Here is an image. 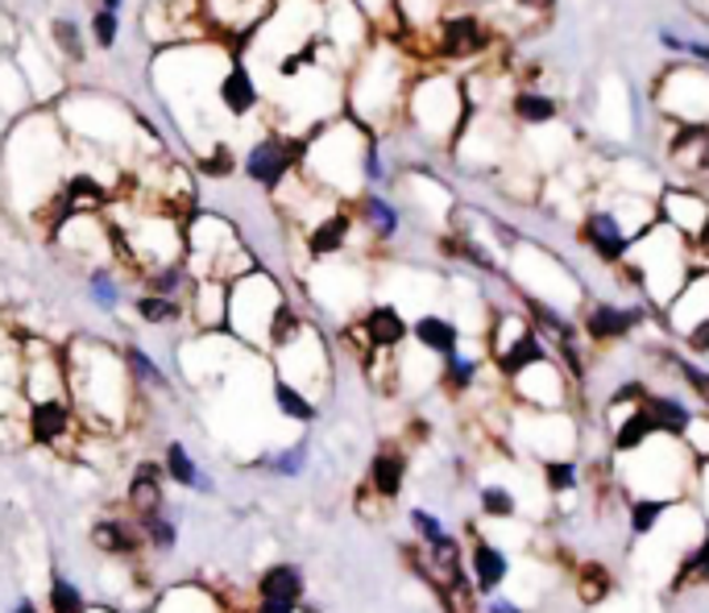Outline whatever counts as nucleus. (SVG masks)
<instances>
[{
	"mask_svg": "<svg viewBox=\"0 0 709 613\" xmlns=\"http://www.w3.org/2000/svg\"><path fill=\"white\" fill-rule=\"evenodd\" d=\"M67 369V394L79 410V423L88 427H117L125 419L129 402H133V378H129L125 353L117 357L109 345L95 340H75L63 353Z\"/></svg>",
	"mask_w": 709,
	"mask_h": 613,
	"instance_id": "nucleus-1",
	"label": "nucleus"
},
{
	"mask_svg": "<svg viewBox=\"0 0 709 613\" xmlns=\"http://www.w3.org/2000/svg\"><path fill=\"white\" fill-rule=\"evenodd\" d=\"M369 129L357 116H336L324 121L315 137L303 142L300 174L320 187L324 195H353L365 183V150H369Z\"/></svg>",
	"mask_w": 709,
	"mask_h": 613,
	"instance_id": "nucleus-2",
	"label": "nucleus"
},
{
	"mask_svg": "<svg viewBox=\"0 0 709 613\" xmlns=\"http://www.w3.org/2000/svg\"><path fill=\"white\" fill-rule=\"evenodd\" d=\"M618 266H627L639 278L647 299L664 311L668 303L677 299L680 286L689 283V274H693L689 236H680L677 228H668L664 221L647 224L639 236H630V249Z\"/></svg>",
	"mask_w": 709,
	"mask_h": 613,
	"instance_id": "nucleus-3",
	"label": "nucleus"
},
{
	"mask_svg": "<svg viewBox=\"0 0 709 613\" xmlns=\"http://www.w3.org/2000/svg\"><path fill=\"white\" fill-rule=\"evenodd\" d=\"M407 63H403V50L394 42H378V47L362 50V63H357V79L348 83V104L353 116L365 129L386 125L394 112H403L407 104Z\"/></svg>",
	"mask_w": 709,
	"mask_h": 613,
	"instance_id": "nucleus-4",
	"label": "nucleus"
},
{
	"mask_svg": "<svg viewBox=\"0 0 709 613\" xmlns=\"http://www.w3.org/2000/svg\"><path fill=\"white\" fill-rule=\"evenodd\" d=\"M286 315L291 311H286V299H283V290H278V283H274L270 274H262L257 266L245 269L241 278L229 283L224 328L233 331V336H241L245 345L270 348Z\"/></svg>",
	"mask_w": 709,
	"mask_h": 613,
	"instance_id": "nucleus-5",
	"label": "nucleus"
},
{
	"mask_svg": "<svg viewBox=\"0 0 709 613\" xmlns=\"http://www.w3.org/2000/svg\"><path fill=\"white\" fill-rule=\"evenodd\" d=\"M407 121L415 125V133L432 145H453L460 137V129L469 121V100L460 79L453 75H424L411 79L407 88Z\"/></svg>",
	"mask_w": 709,
	"mask_h": 613,
	"instance_id": "nucleus-6",
	"label": "nucleus"
},
{
	"mask_svg": "<svg viewBox=\"0 0 709 613\" xmlns=\"http://www.w3.org/2000/svg\"><path fill=\"white\" fill-rule=\"evenodd\" d=\"M183 241H188L191 266H195L200 278H221V283H233V278L245 274L241 266H233V257L236 262H253L250 253H245V245H241V236H236L233 224L221 221V216H212V212H195V216L188 221Z\"/></svg>",
	"mask_w": 709,
	"mask_h": 613,
	"instance_id": "nucleus-7",
	"label": "nucleus"
},
{
	"mask_svg": "<svg viewBox=\"0 0 709 613\" xmlns=\"http://www.w3.org/2000/svg\"><path fill=\"white\" fill-rule=\"evenodd\" d=\"M651 104L668 125H709V67L693 59L668 67L651 88Z\"/></svg>",
	"mask_w": 709,
	"mask_h": 613,
	"instance_id": "nucleus-8",
	"label": "nucleus"
},
{
	"mask_svg": "<svg viewBox=\"0 0 709 613\" xmlns=\"http://www.w3.org/2000/svg\"><path fill=\"white\" fill-rule=\"evenodd\" d=\"M112 241H117V245H129L133 266L145 269V274L162 266H179V257L188 249L183 224L171 221L166 212H138V216H133V228L112 224Z\"/></svg>",
	"mask_w": 709,
	"mask_h": 613,
	"instance_id": "nucleus-9",
	"label": "nucleus"
},
{
	"mask_svg": "<svg viewBox=\"0 0 709 613\" xmlns=\"http://www.w3.org/2000/svg\"><path fill=\"white\" fill-rule=\"evenodd\" d=\"M300 154H303V142L300 137H286V133H266V137H257L250 145V154H245V178L257 183V187L266 191H278L283 183H291V174L300 171Z\"/></svg>",
	"mask_w": 709,
	"mask_h": 613,
	"instance_id": "nucleus-10",
	"label": "nucleus"
},
{
	"mask_svg": "<svg viewBox=\"0 0 709 613\" xmlns=\"http://www.w3.org/2000/svg\"><path fill=\"white\" fill-rule=\"evenodd\" d=\"M79 410L71 394H54V398H33L26 407V436L42 448H67L75 440Z\"/></svg>",
	"mask_w": 709,
	"mask_h": 613,
	"instance_id": "nucleus-11",
	"label": "nucleus"
},
{
	"mask_svg": "<svg viewBox=\"0 0 709 613\" xmlns=\"http://www.w3.org/2000/svg\"><path fill=\"white\" fill-rule=\"evenodd\" d=\"M656 216H660L668 228H677L680 236L693 241L701 233V224L709 221V195L697 183H668L656 195Z\"/></svg>",
	"mask_w": 709,
	"mask_h": 613,
	"instance_id": "nucleus-12",
	"label": "nucleus"
},
{
	"mask_svg": "<svg viewBox=\"0 0 709 613\" xmlns=\"http://www.w3.org/2000/svg\"><path fill=\"white\" fill-rule=\"evenodd\" d=\"M577 236L585 241V249L594 253L598 262H606V266H618L630 249V233L618 224V216L606 204L585 207L581 221H577Z\"/></svg>",
	"mask_w": 709,
	"mask_h": 613,
	"instance_id": "nucleus-13",
	"label": "nucleus"
},
{
	"mask_svg": "<svg viewBox=\"0 0 709 613\" xmlns=\"http://www.w3.org/2000/svg\"><path fill=\"white\" fill-rule=\"evenodd\" d=\"M432 47L440 59H482L489 47V25L477 13H444L432 33Z\"/></svg>",
	"mask_w": 709,
	"mask_h": 613,
	"instance_id": "nucleus-14",
	"label": "nucleus"
},
{
	"mask_svg": "<svg viewBox=\"0 0 709 613\" xmlns=\"http://www.w3.org/2000/svg\"><path fill=\"white\" fill-rule=\"evenodd\" d=\"M324 33H328L324 50L362 54L369 47V17L357 0H324Z\"/></svg>",
	"mask_w": 709,
	"mask_h": 613,
	"instance_id": "nucleus-15",
	"label": "nucleus"
},
{
	"mask_svg": "<svg viewBox=\"0 0 709 613\" xmlns=\"http://www.w3.org/2000/svg\"><path fill=\"white\" fill-rule=\"evenodd\" d=\"M216 104L229 121H250L253 112L262 109V88H257V79H253L250 63L245 59H229L216 79Z\"/></svg>",
	"mask_w": 709,
	"mask_h": 613,
	"instance_id": "nucleus-16",
	"label": "nucleus"
},
{
	"mask_svg": "<svg viewBox=\"0 0 709 613\" xmlns=\"http://www.w3.org/2000/svg\"><path fill=\"white\" fill-rule=\"evenodd\" d=\"M510 386L519 390L523 402H531L536 410H560L568 402V374L551 357L527 365L523 374L510 378Z\"/></svg>",
	"mask_w": 709,
	"mask_h": 613,
	"instance_id": "nucleus-17",
	"label": "nucleus"
},
{
	"mask_svg": "<svg viewBox=\"0 0 709 613\" xmlns=\"http://www.w3.org/2000/svg\"><path fill=\"white\" fill-rule=\"evenodd\" d=\"M353 224H357V216H353L348 207L341 204L324 207V212L307 224V233H303L307 253H312V257H336V253H345L348 236H353Z\"/></svg>",
	"mask_w": 709,
	"mask_h": 613,
	"instance_id": "nucleus-18",
	"label": "nucleus"
},
{
	"mask_svg": "<svg viewBox=\"0 0 709 613\" xmlns=\"http://www.w3.org/2000/svg\"><path fill=\"white\" fill-rule=\"evenodd\" d=\"M647 319L644 307H615V303H598L589 307L581 319V331L594 340V345H615V340H627L630 331Z\"/></svg>",
	"mask_w": 709,
	"mask_h": 613,
	"instance_id": "nucleus-19",
	"label": "nucleus"
},
{
	"mask_svg": "<svg viewBox=\"0 0 709 613\" xmlns=\"http://www.w3.org/2000/svg\"><path fill=\"white\" fill-rule=\"evenodd\" d=\"M357 331H362V340H365V348H369V353H394V348H398L411 336V324L403 319V311H398V307H391V303H378V307H369V311L362 315Z\"/></svg>",
	"mask_w": 709,
	"mask_h": 613,
	"instance_id": "nucleus-20",
	"label": "nucleus"
},
{
	"mask_svg": "<svg viewBox=\"0 0 709 613\" xmlns=\"http://www.w3.org/2000/svg\"><path fill=\"white\" fill-rule=\"evenodd\" d=\"M506 116L523 129H544V125H556L560 121V100L548 95L544 88H510L506 95Z\"/></svg>",
	"mask_w": 709,
	"mask_h": 613,
	"instance_id": "nucleus-21",
	"label": "nucleus"
},
{
	"mask_svg": "<svg viewBox=\"0 0 709 613\" xmlns=\"http://www.w3.org/2000/svg\"><path fill=\"white\" fill-rule=\"evenodd\" d=\"M664 315H668V324H672L677 336L685 328L701 324V319H709V269H693L689 283L677 290V299L664 307Z\"/></svg>",
	"mask_w": 709,
	"mask_h": 613,
	"instance_id": "nucleus-22",
	"label": "nucleus"
},
{
	"mask_svg": "<svg viewBox=\"0 0 709 613\" xmlns=\"http://www.w3.org/2000/svg\"><path fill=\"white\" fill-rule=\"evenodd\" d=\"M411 336H415V345L432 353V357H448V353H457L460 348V328L457 319H448L440 311H424L415 324H411Z\"/></svg>",
	"mask_w": 709,
	"mask_h": 613,
	"instance_id": "nucleus-23",
	"label": "nucleus"
},
{
	"mask_svg": "<svg viewBox=\"0 0 709 613\" xmlns=\"http://www.w3.org/2000/svg\"><path fill=\"white\" fill-rule=\"evenodd\" d=\"M391 13L403 38H432L444 21V0H391Z\"/></svg>",
	"mask_w": 709,
	"mask_h": 613,
	"instance_id": "nucleus-24",
	"label": "nucleus"
},
{
	"mask_svg": "<svg viewBox=\"0 0 709 613\" xmlns=\"http://www.w3.org/2000/svg\"><path fill=\"white\" fill-rule=\"evenodd\" d=\"M469 568H473V584H477V593H498V584L506 581V572H510V560H506L503 548H494V543H473L469 551Z\"/></svg>",
	"mask_w": 709,
	"mask_h": 613,
	"instance_id": "nucleus-25",
	"label": "nucleus"
},
{
	"mask_svg": "<svg viewBox=\"0 0 709 613\" xmlns=\"http://www.w3.org/2000/svg\"><path fill=\"white\" fill-rule=\"evenodd\" d=\"M544 357H551V353H548V345H544V336L531 328V331H523L515 345H506L503 353H494V365H498V374L510 381L515 374H523L527 365L544 361Z\"/></svg>",
	"mask_w": 709,
	"mask_h": 613,
	"instance_id": "nucleus-26",
	"label": "nucleus"
},
{
	"mask_svg": "<svg viewBox=\"0 0 709 613\" xmlns=\"http://www.w3.org/2000/svg\"><path fill=\"white\" fill-rule=\"evenodd\" d=\"M224 307H229V283H221V278H195V299H191L195 324L200 328H224Z\"/></svg>",
	"mask_w": 709,
	"mask_h": 613,
	"instance_id": "nucleus-27",
	"label": "nucleus"
},
{
	"mask_svg": "<svg viewBox=\"0 0 709 613\" xmlns=\"http://www.w3.org/2000/svg\"><path fill=\"white\" fill-rule=\"evenodd\" d=\"M403 481H407V457L398 448H382L378 457L369 460V489L378 498H398Z\"/></svg>",
	"mask_w": 709,
	"mask_h": 613,
	"instance_id": "nucleus-28",
	"label": "nucleus"
},
{
	"mask_svg": "<svg viewBox=\"0 0 709 613\" xmlns=\"http://www.w3.org/2000/svg\"><path fill=\"white\" fill-rule=\"evenodd\" d=\"M644 410L651 415V423H656V431L660 436H685V427H689V419H693V410L685 407L680 398H672V394H644Z\"/></svg>",
	"mask_w": 709,
	"mask_h": 613,
	"instance_id": "nucleus-29",
	"label": "nucleus"
},
{
	"mask_svg": "<svg viewBox=\"0 0 709 613\" xmlns=\"http://www.w3.org/2000/svg\"><path fill=\"white\" fill-rule=\"evenodd\" d=\"M129 505H133V514H138V519L162 510V469H158V464H138V469H133V481H129Z\"/></svg>",
	"mask_w": 709,
	"mask_h": 613,
	"instance_id": "nucleus-30",
	"label": "nucleus"
},
{
	"mask_svg": "<svg viewBox=\"0 0 709 613\" xmlns=\"http://www.w3.org/2000/svg\"><path fill=\"white\" fill-rule=\"evenodd\" d=\"M92 543L104 551V555H138L142 531H133V527L121 519H100L92 527Z\"/></svg>",
	"mask_w": 709,
	"mask_h": 613,
	"instance_id": "nucleus-31",
	"label": "nucleus"
},
{
	"mask_svg": "<svg viewBox=\"0 0 709 613\" xmlns=\"http://www.w3.org/2000/svg\"><path fill=\"white\" fill-rule=\"evenodd\" d=\"M357 216H362V224L378 236V241H391V236L398 233V207H394L391 200H382L378 191H365L362 200H357Z\"/></svg>",
	"mask_w": 709,
	"mask_h": 613,
	"instance_id": "nucleus-32",
	"label": "nucleus"
},
{
	"mask_svg": "<svg viewBox=\"0 0 709 613\" xmlns=\"http://www.w3.org/2000/svg\"><path fill=\"white\" fill-rule=\"evenodd\" d=\"M257 597H278V601H295L303 597V572L295 564H274L262 572L257 581Z\"/></svg>",
	"mask_w": 709,
	"mask_h": 613,
	"instance_id": "nucleus-33",
	"label": "nucleus"
},
{
	"mask_svg": "<svg viewBox=\"0 0 709 613\" xmlns=\"http://www.w3.org/2000/svg\"><path fill=\"white\" fill-rule=\"evenodd\" d=\"M274 407L283 410L286 419H295V423H312L315 415V402L307 398V390H300L295 381H286V378H274Z\"/></svg>",
	"mask_w": 709,
	"mask_h": 613,
	"instance_id": "nucleus-34",
	"label": "nucleus"
},
{
	"mask_svg": "<svg viewBox=\"0 0 709 613\" xmlns=\"http://www.w3.org/2000/svg\"><path fill=\"white\" fill-rule=\"evenodd\" d=\"M668 510H672V498H647V493H639V498L630 502V535L635 539L651 535Z\"/></svg>",
	"mask_w": 709,
	"mask_h": 613,
	"instance_id": "nucleus-35",
	"label": "nucleus"
},
{
	"mask_svg": "<svg viewBox=\"0 0 709 613\" xmlns=\"http://www.w3.org/2000/svg\"><path fill=\"white\" fill-rule=\"evenodd\" d=\"M162 472L171 477L174 486H188V489H200V477H204V472H200V464H195V460L188 457V448H183L179 440L166 443V457H162Z\"/></svg>",
	"mask_w": 709,
	"mask_h": 613,
	"instance_id": "nucleus-36",
	"label": "nucleus"
},
{
	"mask_svg": "<svg viewBox=\"0 0 709 613\" xmlns=\"http://www.w3.org/2000/svg\"><path fill=\"white\" fill-rule=\"evenodd\" d=\"M444 361V369H440V378H444V386L453 394H460V390H473V381H477V374H482V361L477 357H465V353H448V357H440Z\"/></svg>",
	"mask_w": 709,
	"mask_h": 613,
	"instance_id": "nucleus-37",
	"label": "nucleus"
},
{
	"mask_svg": "<svg viewBox=\"0 0 709 613\" xmlns=\"http://www.w3.org/2000/svg\"><path fill=\"white\" fill-rule=\"evenodd\" d=\"M544 486L548 493H573L581 489V469L573 457H548L544 460Z\"/></svg>",
	"mask_w": 709,
	"mask_h": 613,
	"instance_id": "nucleus-38",
	"label": "nucleus"
},
{
	"mask_svg": "<svg viewBox=\"0 0 709 613\" xmlns=\"http://www.w3.org/2000/svg\"><path fill=\"white\" fill-rule=\"evenodd\" d=\"M125 365H129V378H133V386H150V390H166V374L158 369L150 357H145V348L129 345L125 348Z\"/></svg>",
	"mask_w": 709,
	"mask_h": 613,
	"instance_id": "nucleus-39",
	"label": "nucleus"
},
{
	"mask_svg": "<svg viewBox=\"0 0 709 613\" xmlns=\"http://www.w3.org/2000/svg\"><path fill=\"white\" fill-rule=\"evenodd\" d=\"M133 311H138L142 324H154L158 328V324H174L183 307H179V299H166V295H154V290H150V295H142V299L133 303Z\"/></svg>",
	"mask_w": 709,
	"mask_h": 613,
	"instance_id": "nucleus-40",
	"label": "nucleus"
},
{
	"mask_svg": "<svg viewBox=\"0 0 709 613\" xmlns=\"http://www.w3.org/2000/svg\"><path fill=\"white\" fill-rule=\"evenodd\" d=\"M138 531H142L145 539H150V548L154 551H171L174 543H179V531H174V522L158 510V514H145V519H138Z\"/></svg>",
	"mask_w": 709,
	"mask_h": 613,
	"instance_id": "nucleus-41",
	"label": "nucleus"
},
{
	"mask_svg": "<svg viewBox=\"0 0 709 613\" xmlns=\"http://www.w3.org/2000/svg\"><path fill=\"white\" fill-rule=\"evenodd\" d=\"M515 510H519V502L506 486H482V514L486 519H515Z\"/></svg>",
	"mask_w": 709,
	"mask_h": 613,
	"instance_id": "nucleus-42",
	"label": "nucleus"
},
{
	"mask_svg": "<svg viewBox=\"0 0 709 613\" xmlns=\"http://www.w3.org/2000/svg\"><path fill=\"white\" fill-rule=\"evenodd\" d=\"M50 613H88V601H83V593L71 581L54 576L50 581Z\"/></svg>",
	"mask_w": 709,
	"mask_h": 613,
	"instance_id": "nucleus-43",
	"label": "nucleus"
},
{
	"mask_svg": "<svg viewBox=\"0 0 709 613\" xmlns=\"http://www.w3.org/2000/svg\"><path fill=\"white\" fill-rule=\"evenodd\" d=\"M92 38H95V47L100 50H112L117 47V38H121V17L100 4V9L92 13Z\"/></svg>",
	"mask_w": 709,
	"mask_h": 613,
	"instance_id": "nucleus-44",
	"label": "nucleus"
},
{
	"mask_svg": "<svg viewBox=\"0 0 709 613\" xmlns=\"http://www.w3.org/2000/svg\"><path fill=\"white\" fill-rule=\"evenodd\" d=\"M54 50H59L63 59H71V63H79V59H83V38H79L75 21H67V17H59V21H54Z\"/></svg>",
	"mask_w": 709,
	"mask_h": 613,
	"instance_id": "nucleus-45",
	"label": "nucleus"
},
{
	"mask_svg": "<svg viewBox=\"0 0 709 613\" xmlns=\"http://www.w3.org/2000/svg\"><path fill=\"white\" fill-rule=\"evenodd\" d=\"M270 472H278V477H300L303 469H307V448L303 443H291L286 452H278V457H266L262 460Z\"/></svg>",
	"mask_w": 709,
	"mask_h": 613,
	"instance_id": "nucleus-46",
	"label": "nucleus"
},
{
	"mask_svg": "<svg viewBox=\"0 0 709 613\" xmlns=\"http://www.w3.org/2000/svg\"><path fill=\"white\" fill-rule=\"evenodd\" d=\"M660 42L672 54H680V59H693V63H701V67H709V42H693V38H677V33H668L664 30L660 33Z\"/></svg>",
	"mask_w": 709,
	"mask_h": 613,
	"instance_id": "nucleus-47",
	"label": "nucleus"
},
{
	"mask_svg": "<svg viewBox=\"0 0 709 613\" xmlns=\"http://www.w3.org/2000/svg\"><path fill=\"white\" fill-rule=\"evenodd\" d=\"M88 295H92V303H100L104 311H112V307L121 303V290H117L112 274H104V269H92V278H88Z\"/></svg>",
	"mask_w": 709,
	"mask_h": 613,
	"instance_id": "nucleus-48",
	"label": "nucleus"
},
{
	"mask_svg": "<svg viewBox=\"0 0 709 613\" xmlns=\"http://www.w3.org/2000/svg\"><path fill=\"white\" fill-rule=\"evenodd\" d=\"M677 374L685 381H689V390L697 394V402L709 410V369H701V365L685 361V357H677Z\"/></svg>",
	"mask_w": 709,
	"mask_h": 613,
	"instance_id": "nucleus-49",
	"label": "nucleus"
},
{
	"mask_svg": "<svg viewBox=\"0 0 709 613\" xmlns=\"http://www.w3.org/2000/svg\"><path fill=\"white\" fill-rule=\"evenodd\" d=\"M411 527L419 531V539H424L427 548H432V543H444V539H448V531H444V522L436 519V514H427V510H411Z\"/></svg>",
	"mask_w": 709,
	"mask_h": 613,
	"instance_id": "nucleus-50",
	"label": "nucleus"
},
{
	"mask_svg": "<svg viewBox=\"0 0 709 613\" xmlns=\"http://www.w3.org/2000/svg\"><path fill=\"white\" fill-rule=\"evenodd\" d=\"M680 340H685V348H689L693 357H709V319H701L693 328H685L680 331Z\"/></svg>",
	"mask_w": 709,
	"mask_h": 613,
	"instance_id": "nucleus-51",
	"label": "nucleus"
},
{
	"mask_svg": "<svg viewBox=\"0 0 709 613\" xmlns=\"http://www.w3.org/2000/svg\"><path fill=\"white\" fill-rule=\"evenodd\" d=\"M589 572V581H585V601H601L606 597V576H601L598 568H585Z\"/></svg>",
	"mask_w": 709,
	"mask_h": 613,
	"instance_id": "nucleus-52",
	"label": "nucleus"
},
{
	"mask_svg": "<svg viewBox=\"0 0 709 613\" xmlns=\"http://www.w3.org/2000/svg\"><path fill=\"white\" fill-rule=\"evenodd\" d=\"M257 613H295V601H278V597H262Z\"/></svg>",
	"mask_w": 709,
	"mask_h": 613,
	"instance_id": "nucleus-53",
	"label": "nucleus"
},
{
	"mask_svg": "<svg viewBox=\"0 0 709 613\" xmlns=\"http://www.w3.org/2000/svg\"><path fill=\"white\" fill-rule=\"evenodd\" d=\"M515 4H519L523 13H536V17H544L551 9V4H556V0H515Z\"/></svg>",
	"mask_w": 709,
	"mask_h": 613,
	"instance_id": "nucleus-54",
	"label": "nucleus"
},
{
	"mask_svg": "<svg viewBox=\"0 0 709 613\" xmlns=\"http://www.w3.org/2000/svg\"><path fill=\"white\" fill-rule=\"evenodd\" d=\"M489 613H523L519 605H510V601H489Z\"/></svg>",
	"mask_w": 709,
	"mask_h": 613,
	"instance_id": "nucleus-55",
	"label": "nucleus"
},
{
	"mask_svg": "<svg viewBox=\"0 0 709 613\" xmlns=\"http://www.w3.org/2000/svg\"><path fill=\"white\" fill-rule=\"evenodd\" d=\"M13 613H38V605H33V601L30 597H26V601H21V605H17V610Z\"/></svg>",
	"mask_w": 709,
	"mask_h": 613,
	"instance_id": "nucleus-56",
	"label": "nucleus"
},
{
	"mask_svg": "<svg viewBox=\"0 0 709 613\" xmlns=\"http://www.w3.org/2000/svg\"><path fill=\"white\" fill-rule=\"evenodd\" d=\"M100 4H104V9H112V13H121V4H125V0H100Z\"/></svg>",
	"mask_w": 709,
	"mask_h": 613,
	"instance_id": "nucleus-57",
	"label": "nucleus"
}]
</instances>
